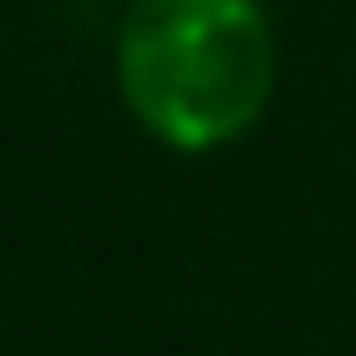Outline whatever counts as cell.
<instances>
[{
    "instance_id": "cell-1",
    "label": "cell",
    "mask_w": 356,
    "mask_h": 356,
    "mask_svg": "<svg viewBox=\"0 0 356 356\" xmlns=\"http://www.w3.org/2000/svg\"><path fill=\"white\" fill-rule=\"evenodd\" d=\"M113 63L131 119L169 150L238 144L275 94V31L257 0H138Z\"/></svg>"
}]
</instances>
